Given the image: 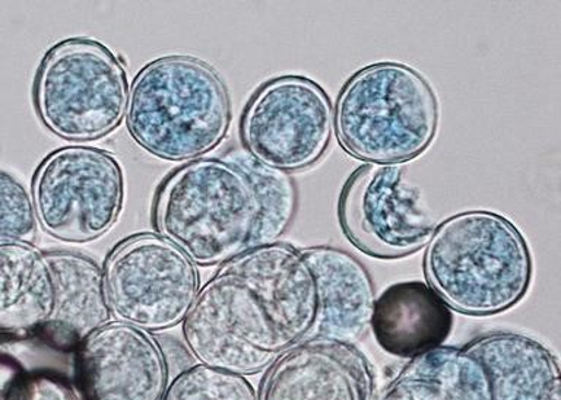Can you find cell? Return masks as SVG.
<instances>
[{"instance_id": "cell-1", "label": "cell", "mask_w": 561, "mask_h": 400, "mask_svg": "<svg viewBox=\"0 0 561 400\" xmlns=\"http://www.w3.org/2000/svg\"><path fill=\"white\" fill-rule=\"evenodd\" d=\"M318 311L313 275L301 252L250 250L197 293L183 336L197 363L252 376L310 336Z\"/></svg>"}, {"instance_id": "cell-2", "label": "cell", "mask_w": 561, "mask_h": 400, "mask_svg": "<svg viewBox=\"0 0 561 400\" xmlns=\"http://www.w3.org/2000/svg\"><path fill=\"white\" fill-rule=\"evenodd\" d=\"M424 272L450 310L493 316L526 296L533 258L524 236L502 215L469 210L437 226L425 249Z\"/></svg>"}, {"instance_id": "cell-3", "label": "cell", "mask_w": 561, "mask_h": 400, "mask_svg": "<svg viewBox=\"0 0 561 400\" xmlns=\"http://www.w3.org/2000/svg\"><path fill=\"white\" fill-rule=\"evenodd\" d=\"M156 224L195 265H224L259 248L262 206L239 164L197 160L162 184Z\"/></svg>"}, {"instance_id": "cell-4", "label": "cell", "mask_w": 561, "mask_h": 400, "mask_svg": "<svg viewBox=\"0 0 561 400\" xmlns=\"http://www.w3.org/2000/svg\"><path fill=\"white\" fill-rule=\"evenodd\" d=\"M131 138L162 160L184 161L217 148L231 121L221 78L204 61L171 56L136 75L126 108Z\"/></svg>"}, {"instance_id": "cell-5", "label": "cell", "mask_w": 561, "mask_h": 400, "mask_svg": "<svg viewBox=\"0 0 561 400\" xmlns=\"http://www.w3.org/2000/svg\"><path fill=\"white\" fill-rule=\"evenodd\" d=\"M438 123L436 95L410 66L385 61L346 81L333 112L342 148L368 164H401L433 142Z\"/></svg>"}, {"instance_id": "cell-6", "label": "cell", "mask_w": 561, "mask_h": 400, "mask_svg": "<svg viewBox=\"0 0 561 400\" xmlns=\"http://www.w3.org/2000/svg\"><path fill=\"white\" fill-rule=\"evenodd\" d=\"M34 100L53 135L70 142H90L121 125L129 83L121 60L103 44L66 39L44 57Z\"/></svg>"}, {"instance_id": "cell-7", "label": "cell", "mask_w": 561, "mask_h": 400, "mask_svg": "<svg viewBox=\"0 0 561 400\" xmlns=\"http://www.w3.org/2000/svg\"><path fill=\"white\" fill-rule=\"evenodd\" d=\"M103 272L112 313L148 333L183 323L199 293L195 263L161 236L123 241Z\"/></svg>"}, {"instance_id": "cell-8", "label": "cell", "mask_w": 561, "mask_h": 400, "mask_svg": "<svg viewBox=\"0 0 561 400\" xmlns=\"http://www.w3.org/2000/svg\"><path fill=\"white\" fill-rule=\"evenodd\" d=\"M123 196L121 165L101 149L61 148L34 175L33 204L39 226L69 243L104 236L121 215Z\"/></svg>"}, {"instance_id": "cell-9", "label": "cell", "mask_w": 561, "mask_h": 400, "mask_svg": "<svg viewBox=\"0 0 561 400\" xmlns=\"http://www.w3.org/2000/svg\"><path fill=\"white\" fill-rule=\"evenodd\" d=\"M332 130L327 92L296 75L263 83L241 118V140L253 160L284 173L316 164L328 151Z\"/></svg>"}, {"instance_id": "cell-10", "label": "cell", "mask_w": 561, "mask_h": 400, "mask_svg": "<svg viewBox=\"0 0 561 400\" xmlns=\"http://www.w3.org/2000/svg\"><path fill=\"white\" fill-rule=\"evenodd\" d=\"M337 215L351 243L383 261L419 252L437 228L401 164L359 167L342 188Z\"/></svg>"}, {"instance_id": "cell-11", "label": "cell", "mask_w": 561, "mask_h": 400, "mask_svg": "<svg viewBox=\"0 0 561 400\" xmlns=\"http://www.w3.org/2000/svg\"><path fill=\"white\" fill-rule=\"evenodd\" d=\"M75 354L83 400L164 399L169 363L151 333L122 322L107 323Z\"/></svg>"}, {"instance_id": "cell-12", "label": "cell", "mask_w": 561, "mask_h": 400, "mask_svg": "<svg viewBox=\"0 0 561 400\" xmlns=\"http://www.w3.org/2000/svg\"><path fill=\"white\" fill-rule=\"evenodd\" d=\"M370 363L353 344L307 338L267 368L257 400H373Z\"/></svg>"}, {"instance_id": "cell-13", "label": "cell", "mask_w": 561, "mask_h": 400, "mask_svg": "<svg viewBox=\"0 0 561 400\" xmlns=\"http://www.w3.org/2000/svg\"><path fill=\"white\" fill-rule=\"evenodd\" d=\"M313 275L318 311L310 338L353 344L370 331L375 285L366 267L344 250L319 245L302 250Z\"/></svg>"}, {"instance_id": "cell-14", "label": "cell", "mask_w": 561, "mask_h": 400, "mask_svg": "<svg viewBox=\"0 0 561 400\" xmlns=\"http://www.w3.org/2000/svg\"><path fill=\"white\" fill-rule=\"evenodd\" d=\"M55 306L37 340L60 353H73L99 329L110 323L104 272L77 253H48Z\"/></svg>"}, {"instance_id": "cell-15", "label": "cell", "mask_w": 561, "mask_h": 400, "mask_svg": "<svg viewBox=\"0 0 561 400\" xmlns=\"http://www.w3.org/2000/svg\"><path fill=\"white\" fill-rule=\"evenodd\" d=\"M451 328V310L421 281L390 285L376 298L370 331L393 357L412 359L443 346Z\"/></svg>"}, {"instance_id": "cell-16", "label": "cell", "mask_w": 561, "mask_h": 400, "mask_svg": "<svg viewBox=\"0 0 561 400\" xmlns=\"http://www.w3.org/2000/svg\"><path fill=\"white\" fill-rule=\"evenodd\" d=\"M463 348L484 367L491 400H560L559 362L533 338L491 333Z\"/></svg>"}, {"instance_id": "cell-17", "label": "cell", "mask_w": 561, "mask_h": 400, "mask_svg": "<svg viewBox=\"0 0 561 400\" xmlns=\"http://www.w3.org/2000/svg\"><path fill=\"white\" fill-rule=\"evenodd\" d=\"M55 306L46 254L30 243L0 244V342L38 338Z\"/></svg>"}, {"instance_id": "cell-18", "label": "cell", "mask_w": 561, "mask_h": 400, "mask_svg": "<svg viewBox=\"0 0 561 400\" xmlns=\"http://www.w3.org/2000/svg\"><path fill=\"white\" fill-rule=\"evenodd\" d=\"M377 400H491L490 381L476 355L443 345L410 359Z\"/></svg>"}, {"instance_id": "cell-19", "label": "cell", "mask_w": 561, "mask_h": 400, "mask_svg": "<svg viewBox=\"0 0 561 400\" xmlns=\"http://www.w3.org/2000/svg\"><path fill=\"white\" fill-rule=\"evenodd\" d=\"M241 169L252 179L262 206L259 248L275 244L291 226L297 209V191L284 171L267 169L257 161H245Z\"/></svg>"}, {"instance_id": "cell-20", "label": "cell", "mask_w": 561, "mask_h": 400, "mask_svg": "<svg viewBox=\"0 0 561 400\" xmlns=\"http://www.w3.org/2000/svg\"><path fill=\"white\" fill-rule=\"evenodd\" d=\"M162 400H257V393L245 376L197 363L170 381Z\"/></svg>"}, {"instance_id": "cell-21", "label": "cell", "mask_w": 561, "mask_h": 400, "mask_svg": "<svg viewBox=\"0 0 561 400\" xmlns=\"http://www.w3.org/2000/svg\"><path fill=\"white\" fill-rule=\"evenodd\" d=\"M35 235L33 197L15 178L0 171V244L31 243Z\"/></svg>"}, {"instance_id": "cell-22", "label": "cell", "mask_w": 561, "mask_h": 400, "mask_svg": "<svg viewBox=\"0 0 561 400\" xmlns=\"http://www.w3.org/2000/svg\"><path fill=\"white\" fill-rule=\"evenodd\" d=\"M16 400H82L65 376L55 372L26 373Z\"/></svg>"}, {"instance_id": "cell-23", "label": "cell", "mask_w": 561, "mask_h": 400, "mask_svg": "<svg viewBox=\"0 0 561 400\" xmlns=\"http://www.w3.org/2000/svg\"><path fill=\"white\" fill-rule=\"evenodd\" d=\"M25 376V368L15 357L0 353V400H16Z\"/></svg>"}]
</instances>
